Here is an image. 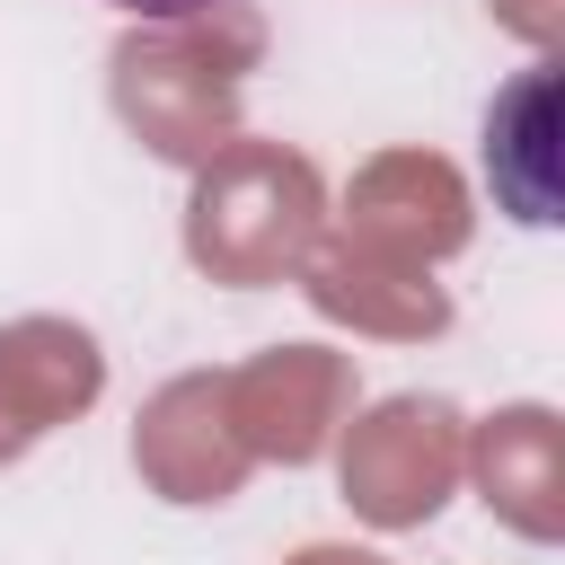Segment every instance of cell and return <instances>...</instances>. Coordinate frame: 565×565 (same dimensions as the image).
I'll use <instances>...</instances> for the list:
<instances>
[{
	"mask_svg": "<svg viewBox=\"0 0 565 565\" xmlns=\"http://www.w3.org/2000/svg\"><path fill=\"white\" fill-rule=\"evenodd\" d=\"M106 9H124V18H203L221 0H106Z\"/></svg>",
	"mask_w": 565,
	"mask_h": 565,
	"instance_id": "6da1fadb",
	"label": "cell"
}]
</instances>
